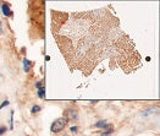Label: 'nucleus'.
Here are the masks:
<instances>
[{"label":"nucleus","instance_id":"1","mask_svg":"<svg viewBox=\"0 0 160 136\" xmlns=\"http://www.w3.org/2000/svg\"><path fill=\"white\" fill-rule=\"evenodd\" d=\"M52 33L71 70L89 76L104 61L132 74L142 66L133 41L107 8L83 13L52 10Z\"/></svg>","mask_w":160,"mask_h":136},{"label":"nucleus","instance_id":"2","mask_svg":"<svg viewBox=\"0 0 160 136\" xmlns=\"http://www.w3.org/2000/svg\"><path fill=\"white\" fill-rule=\"evenodd\" d=\"M67 123H68V120H67L65 117H62V118H58L55 122H53V124H52V126H50V130L53 131V133H60L61 130H64L65 129V126L67 125Z\"/></svg>","mask_w":160,"mask_h":136},{"label":"nucleus","instance_id":"3","mask_svg":"<svg viewBox=\"0 0 160 136\" xmlns=\"http://www.w3.org/2000/svg\"><path fill=\"white\" fill-rule=\"evenodd\" d=\"M65 115H67V120L70 119V120H77L78 119V112L76 110V109L71 108V109H67L66 112H65Z\"/></svg>","mask_w":160,"mask_h":136},{"label":"nucleus","instance_id":"4","mask_svg":"<svg viewBox=\"0 0 160 136\" xmlns=\"http://www.w3.org/2000/svg\"><path fill=\"white\" fill-rule=\"evenodd\" d=\"M1 11H2V15L5 16V17H11L12 16V10L10 9V6L6 4V3H4L2 5H1Z\"/></svg>","mask_w":160,"mask_h":136},{"label":"nucleus","instance_id":"5","mask_svg":"<svg viewBox=\"0 0 160 136\" xmlns=\"http://www.w3.org/2000/svg\"><path fill=\"white\" fill-rule=\"evenodd\" d=\"M94 126L98 128V129H109L110 128V124L107 120H99V122H97L94 124Z\"/></svg>","mask_w":160,"mask_h":136},{"label":"nucleus","instance_id":"6","mask_svg":"<svg viewBox=\"0 0 160 136\" xmlns=\"http://www.w3.org/2000/svg\"><path fill=\"white\" fill-rule=\"evenodd\" d=\"M22 63H23V71H25V72H29V71H31V68H32V65H33V63L29 61V60L26 59V58H23Z\"/></svg>","mask_w":160,"mask_h":136},{"label":"nucleus","instance_id":"7","mask_svg":"<svg viewBox=\"0 0 160 136\" xmlns=\"http://www.w3.org/2000/svg\"><path fill=\"white\" fill-rule=\"evenodd\" d=\"M38 97L42 98V99H44V98H45V88H44V87H43V88H40V90H38Z\"/></svg>","mask_w":160,"mask_h":136},{"label":"nucleus","instance_id":"8","mask_svg":"<svg viewBox=\"0 0 160 136\" xmlns=\"http://www.w3.org/2000/svg\"><path fill=\"white\" fill-rule=\"evenodd\" d=\"M40 109H42V107L36 104V106H33V107H32V109H31V113H32V114H36V113L40 112Z\"/></svg>","mask_w":160,"mask_h":136},{"label":"nucleus","instance_id":"9","mask_svg":"<svg viewBox=\"0 0 160 136\" xmlns=\"http://www.w3.org/2000/svg\"><path fill=\"white\" fill-rule=\"evenodd\" d=\"M112 131H114V130H112L111 128H109V129H107V130H105V131H104V133L102 134V136H109V135H111V134H112Z\"/></svg>","mask_w":160,"mask_h":136},{"label":"nucleus","instance_id":"10","mask_svg":"<svg viewBox=\"0 0 160 136\" xmlns=\"http://www.w3.org/2000/svg\"><path fill=\"white\" fill-rule=\"evenodd\" d=\"M11 117H10V130L13 129V110H11Z\"/></svg>","mask_w":160,"mask_h":136},{"label":"nucleus","instance_id":"11","mask_svg":"<svg viewBox=\"0 0 160 136\" xmlns=\"http://www.w3.org/2000/svg\"><path fill=\"white\" fill-rule=\"evenodd\" d=\"M9 104H10V102H9V101H4V102L0 104V110H1L2 108H5V107H8Z\"/></svg>","mask_w":160,"mask_h":136},{"label":"nucleus","instance_id":"12","mask_svg":"<svg viewBox=\"0 0 160 136\" xmlns=\"http://www.w3.org/2000/svg\"><path fill=\"white\" fill-rule=\"evenodd\" d=\"M77 131H78V126H71V133L76 134Z\"/></svg>","mask_w":160,"mask_h":136},{"label":"nucleus","instance_id":"13","mask_svg":"<svg viewBox=\"0 0 160 136\" xmlns=\"http://www.w3.org/2000/svg\"><path fill=\"white\" fill-rule=\"evenodd\" d=\"M36 86H37V88L38 90H40V88H43L44 86H43V82H40V81H38L37 83H36Z\"/></svg>","mask_w":160,"mask_h":136},{"label":"nucleus","instance_id":"14","mask_svg":"<svg viewBox=\"0 0 160 136\" xmlns=\"http://www.w3.org/2000/svg\"><path fill=\"white\" fill-rule=\"evenodd\" d=\"M5 131H6V128H5V126H1V128H0V135H2Z\"/></svg>","mask_w":160,"mask_h":136},{"label":"nucleus","instance_id":"15","mask_svg":"<svg viewBox=\"0 0 160 136\" xmlns=\"http://www.w3.org/2000/svg\"><path fill=\"white\" fill-rule=\"evenodd\" d=\"M0 34H2V24L0 22Z\"/></svg>","mask_w":160,"mask_h":136},{"label":"nucleus","instance_id":"16","mask_svg":"<svg viewBox=\"0 0 160 136\" xmlns=\"http://www.w3.org/2000/svg\"><path fill=\"white\" fill-rule=\"evenodd\" d=\"M45 60H47V61H49V60H50V56H48V55H45Z\"/></svg>","mask_w":160,"mask_h":136},{"label":"nucleus","instance_id":"17","mask_svg":"<svg viewBox=\"0 0 160 136\" xmlns=\"http://www.w3.org/2000/svg\"><path fill=\"white\" fill-rule=\"evenodd\" d=\"M91 103H92V104H97V103H98V101H91Z\"/></svg>","mask_w":160,"mask_h":136},{"label":"nucleus","instance_id":"18","mask_svg":"<svg viewBox=\"0 0 160 136\" xmlns=\"http://www.w3.org/2000/svg\"><path fill=\"white\" fill-rule=\"evenodd\" d=\"M64 136H68V135H64Z\"/></svg>","mask_w":160,"mask_h":136}]
</instances>
